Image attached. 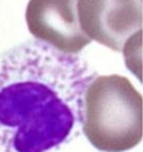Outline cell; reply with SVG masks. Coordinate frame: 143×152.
I'll list each match as a JSON object with an SVG mask.
<instances>
[{
	"label": "cell",
	"mask_w": 143,
	"mask_h": 152,
	"mask_svg": "<svg viewBox=\"0 0 143 152\" xmlns=\"http://www.w3.org/2000/svg\"><path fill=\"white\" fill-rule=\"evenodd\" d=\"M0 125L15 128L17 152H45L63 141L74 125L70 107L39 81H17L0 90Z\"/></svg>",
	"instance_id": "obj_1"
},
{
	"label": "cell",
	"mask_w": 143,
	"mask_h": 152,
	"mask_svg": "<svg viewBox=\"0 0 143 152\" xmlns=\"http://www.w3.org/2000/svg\"><path fill=\"white\" fill-rule=\"evenodd\" d=\"M83 133L104 152H124L137 146L143 135V99L122 75L97 77L87 88Z\"/></svg>",
	"instance_id": "obj_2"
},
{
	"label": "cell",
	"mask_w": 143,
	"mask_h": 152,
	"mask_svg": "<svg viewBox=\"0 0 143 152\" xmlns=\"http://www.w3.org/2000/svg\"><path fill=\"white\" fill-rule=\"evenodd\" d=\"M82 31L113 51H122L126 39L142 30V0H77Z\"/></svg>",
	"instance_id": "obj_3"
},
{
	"label": "cell",
	"mask_w": 143,
	"mask_h": 152,
	"mask_svg": "<svg viewBox=\"0 0 143 152\" xmlns=\"http://www.w3.org/2000/svg\"><path fill=\"white\" fill-rule=\"evenodd\" d=\"M25 20L33 37L64 53H77L92 42L80 26L77 0H29Z\"/></svg>",
	"instance_id": "obj_4"
},
{
	"label": "cell",
	"mask_w": 143,
	"mask_h": 152,
	"mask_svg": "<svg viewBox=\"0 0 143 152\" xmlns=\"http://www.w3.org/2000/svg\"><path fill=\"white\" fill-rule=\"evenodd\" d=\"M142 45V30H138L137 32H135L133 34H131L126 42L124 43L122 51L124 52V57H125V63L126 66L136 75L138 76L139 81H142V75H141V70H138L137 68V63L141 66L142 62L137 59V52H142V49H139L137 51V48Z\"/></svg>",
	"instance_id": "obj_5"
}]
</instances>
